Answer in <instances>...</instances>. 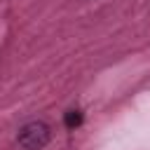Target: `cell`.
I'll list each match as a JSON object with an SVG mask.
<instances>
[{
    "instance_id": "obj_1",
    "label": "cell",
    "mask_w": 150,
    "mask_h": 150,
    "mask_svg": "<svg viewBox=\"0 0 150 150\" xmlns=\"http://www.w3.org/2000/svg\"><path fill=\"white\" fill-rule=\"evenodd\" d=\"M16 143L23 148V150H42L47 143H49V127L40 120L35 122H28L19 129V136H16Z\"/></svg>"
},
{
    "instance_id": "obj_2",
    "label": "cell",
    "mask_w": 150,
    "mask_h": 150,
    "mask_svg": "<svg viewBox=\"0 0 150 150\" xmlns=\"http://www.w3.org/2000/svg\"><path fill=\"white\" fill-rule=\"evenodd\" d=\"M63 124H66V129H77L82 124V112L80 110H68L66 117H63Z\"/></svg>"
}]
</instances>
